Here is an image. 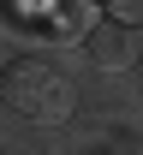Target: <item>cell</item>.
<instances>
[{"label": "cell", "mask_w": 143, "mask_h": 155, "mask_svg": "<svg viewBox=\"0 0 143 155\" xmlns=\"http://www.w3.org/2000/svg\"><path fill=\"white\" fill-rule=\"evenodd\" d=\"M107 6V18H119V24H143V0H102Z\"/></svg>", "instance_id": "277c9868"}, {"label": "cell", "mask_w": 143, "mask_h": 155, "mask_svg": "<svg viewBox=\"0 0 143 155\" xmlns=\"http://www.w3.org/2000/svg\"><path fill=\"white\" fill-rule=\"evenodd\" d=\"M78 48H83V60H89L96 72H125V66L137 60V48H131V36H125V24H119V18H113V24H102V30L89 24Z\"/></svg>", "instance_id": "7a4b0ae2"}, {"label": "cell", "mask_w": 143, "mask_h": 155, "mask_svg": "<svg viewBox=\"0 0 143 155\" xmlns=\"http://www.w3.org/2000/svg\"><path fill=\"white\" fill-rule=\"evenodd\" d=\"M0 101H6L12 114L36 119V125H60L78 96H72V78H66L60 66L24 54V60H12V66L0 72Z\"/></svg>", "instance_id": "6da1fadb"}, {"label": "cell", "mask_w": 143, "mask_h": 155, "mask_svg": "<svg viewBox=\"0 0 143 155\" xmlns=\"http://www.w3.org/2000/svg\"><path fill=\"white\" fill-rule=\"evenodd\" d=\"M89 12H96V0H48V36L83 42V30H89Z\"/></svg>", "instance_id": "3957f363"}]
</instances>
